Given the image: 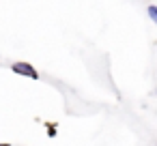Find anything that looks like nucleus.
<instances>
[{"instance_id": "2", "label": "nucleus", "mask_w": 157, "mask_h": 146, "mask_svg": "<svg viewBox=\"0 0 157 146\" xmlns=\"http://www.w3.org/2000/svg\"><path fill=\"white\" fill-rule=\"evenodd\" d=\"M148 15H151V20L157 24V7H155V5H151V7H148Z\"/></svg>"}, {"instance_id": "1", "label": "nucleus", "mask_w": 157, "mask_h": 146, "mask_svg": "<svg viewBox=\"0 0 157 146\" xmlns=\"http://www.w3.org/2000/svg\"><path fill=\"white\" fill-rule=\"evenodd\" d=\"M13 71H15V73H22V75H28V77H33V80L39 77V73H37L28 62H15V65H13Z\"/></svg>"}]
</instances>
